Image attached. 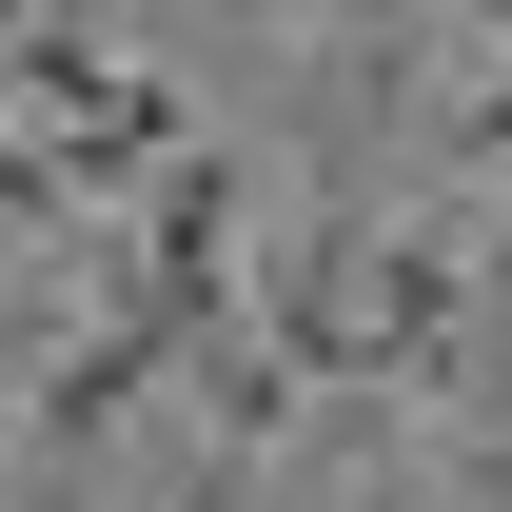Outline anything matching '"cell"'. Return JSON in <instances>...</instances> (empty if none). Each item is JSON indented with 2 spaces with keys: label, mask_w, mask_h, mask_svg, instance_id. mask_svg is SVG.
I'll return each instance as SVG.
<instances>
[{
  "label": "cell",
  "mask_w": 512,
  "mask_h": 512,
  "mask_svg": "<svg viewBox=\"0 0 512 512\" xmlns=\"http://www.w3.org/2000/svg\"><path fill=\"white\" fill-rule=\"evenodd\" d=\"M119 316H158L178 355L256 335V316H237V158H217V138H197L178 178L138 197V237H119Z\"/></svg>",
  "instance_id": "6da1fadb"
},
{
  "label": "cell",
  "mask_w": 512,
  "mask_h": 512,
  "mask_svg": "<svg viewBox=\"0 0 512 512\" xmlns=\"http://www.w3.org/2000/svg\"><path fill=\"white\" fill-rule=\"evenodd\" d=\"M355 355L375 375H473V276H453V217H394V237H355Z\"/></svg>",
  "instance_id": "7a4b0ae2"
},
{
  "label": "cell",
  "mask_w": 512,
  "mask_h": 512,
  "mask_svg": "<svg viewBox=\"0 0 512 512\" xmlns=\"http://www.w3.org/2000/svg\"><path fill=\"white\" fill-rule=\"evenodd\" d=\"M138 394H197V355H178L158 316H99V335L60 355V375H40V453H99V434L138 414Z\"/></svg>",
  "instance_id": "3957f363"
},
{
  "label": "cell",
  "mask_w": 512,
  "mask_h": 512,
  "mask_svg": "<svg viewBox=\"0 0 512 512\" xmlns=\"http://www.w3.org/2000/svg\"><path fill=\"white\" fill-rule=\"evenodd\" d=\"M296 394H316V375H296L276 335H217V355H197V434H217V453H276V434H296Z\"/></svg>",
  "instance_id": "277c9868"
},
{
  "label": "cell",
  "mask_w": 512,
  "mask_h": 512,
  "mask_svg": "<svg viewBox=\"0 0 512 512\" xmlns=\"http://www.w3.org/2000/svg\"><path fill=\"white\" fill-rule=\"evenodd\" d=\"M453 138H473V158H512V40H493V79L453 99Z\"/></svg>",
  "instance_id": "5b68a950"
},
{
  "label": "cell",
  "mask_w": 512,
  "mask_h": 512,
  "mask_svg": "<svg viewBox=\"0 0 512 512\" xmlns=\"http://www.w3.org/2000/svg\"><path fill=\"white\" fill-rule=\"evenodd\" d=\"M335 512H394V493H335Z\"/></svg>",
  "instance_id": "8992f818"
}]
</instances>
